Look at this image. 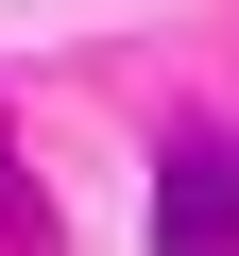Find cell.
<instances>
[{"mask_svg": "<svg viewBox=\"0 0 239 256\" xmlns=\"http://www.w3.org/2000/svg\"><path fill=\"white\" fill-rule=\"evenodd\" d=\"M154 256H239V137L222 120H188L154 154Z\"/></svg>", "mask_w": 239, "mask_h": 256, "instance_id": "1", "label": "cell"}, {"mask_svg": "<svg viewBox=\"0 0 239 256\" xmlns=\"http://www.w3.org/2000/svg\"><path fill=\"white\" fill-rule=\"evenodd\" d=\"M0 256H52V205H34V171H18V137H0Z\"/></svg>", "mask_w": 239, "mask_h": 256, "instance_id": "2", "label": "cell"}]
</instances>
